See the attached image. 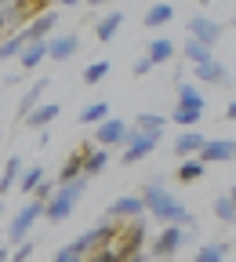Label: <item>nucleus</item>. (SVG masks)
Here are the masks:
<instances>
[{
    "instance_id": "obj_7",
    "label": "nucleus",
    "mask_w": 236,
    "mask_h": 262,
    "mask_svg": "<svg viewBox=\"0 0 236 262\" xmlns=\"http://www.w3.org/2000/svg\"><path fill=\"white\" fill-rule=\"evenodd\" d=\"M127 131H131V124H127V120H120V117H102V120L95 124V146H106V149L124 146Z\"/></svg>"
},
{
    "instance_id": "obj_15",
    "label": "nucleus",
    "mask_w": 236,
    "mask_h": 262,
    "mask_svg": "<svg viewBox=\"0 0 236 262\" xmlns=\"http://www.w3.org/2000/svg\"><path fill=\"white\" fill-rule=\"evenodd\" d=\"M106 168H109V149H106V146H91V149L84 153V175L95 179V175H102Z\"/></svg>"
},
{
    "instance_id": "obj_43",
    "label": "nucleus",
    "mask_w": 236,
    "mask_h": 262,
    "mask_svg": "<svg viewBox=\"0 0 236 262\" xmlns=\"http://www.w3.org/2000/svg\"><path fill=\"white\" fill-rule=\"evenodd\" d=\"M193 4H211V0H193Z\"/></svg>"
},
{
    "instance_id": "obj_14",
    "label": "nucleus",
    "mask_w": 236,
    "mask_h": 262,
    "mask_svg": "<svg viewBox=\"0 0 236 262\" xmlns=\"http://www.w3.org/2000/svg\"><path fill=\"white\" fill-rule=\"evenodd\" d=\"M120 26H124V11H109V15H102L95 22V37H98V44H109L116 33H120Z\"/></svg>"
},
{
    "instance_id": "obj_5",
    "label": "nucleus",
    "mask_w": 236,
    "mask_h": 262,
    "mask_svg": "<svg viewBox=\"0 0 236 262\" xmlns=\"http://www.w3.org/2000/svg\"><path fill=\"white\" fill-rule=\"evenodd\" d=\"M160 135L163 131H138V127H131L127 131V139H124V157H120V164H138V160H146L156 146H160Z\"/></svg>"
},
{
    "instance_id": "obj_29",
    "label": "nucleus",
    "mask_w": 236,
    "mask_h": 262,
    "mask_svg": "<svg viewBox=\"0 0 236 262\" xmlns=\"http://www.w3.org/2000/svg\"><path fill=\"white\" fill-rule=\"evenodd\" d=\"M200 117H204V110H193V106H182V102H178V106L171 110V117H167V120H175L178 127H196V124H200Z\"/></svg>"
},
{
    "instance_id": "obj_24",
    "label": "nucleus",
    "mask_w": 236,
    "mask_h": 262,
    "mask_svg": "<svg viewBox=\"0 0 236 262\" xmlns=\"http://www.w3.org/2000/svg\"><path fill=\"white\" fill-rule=\"evenodd\" d=\"M204 171H207V164L200 160V157H182V164H178V182L189 186V182H196Z\"/></svg>"
},
{
    "instance_id": "obj_9",
    "label": "nucleus",
    "mask_w": 236,
    "mask_h": 262,
    "mask_svg": "<svg viewBox=\"0 0 236 262\" xmlns=\"http://www.w3.org/2000/svg\"><path fill=\"white\" fill-rule=\"evenodd\" d=\"M196 157L204 164H229L236 157V142L232 139H204V146H200Z\"/></svg>"
},
{
    "instance_id": "obj_2",
    "label": "nucleus",
    "mask_w": 236,
    "mask_h": 262,
    "mask_svg": "<svg viewBox=\"0 0 236 262\" xmlns=\"http://www.w3.org/2000/svg\"><path fill=\"white\" fill-rule=\"evenodd\" d=\"M87 175L80 171L77 179H69V182H58V189H51V196L44 201V219L48 222H65L73 215V208L80 204V196H84V189H87Z\"/></svg>"
},
{
    "instance_id": "obj_20",
    "label": "nucleus",
    "mask_w": 236,
    "mask_h": 262,
    "mask_svg": "<svg viewBox=\"0 0 236 262\" xmlns=\"http://www.w3.org/2000/svg\"><path fill=\"white\" fill-rule=\"evenodd\" d=\"M200 146H204V135H200V131H193V127H185L182 135L175 139V153H178V157H196Z\"/></svg>"
},
{
    "instance_id": "obj_10",
    "label": "nucleus",
    "mask_w": 236,
    "mask_h": 262,
    "mask_svg": "<svg viewBox=\"0 0 236 262\" xmlns=\"http://www.w3.org/2000/svg\"><path fill=\"white\" fill-rule=\"evenodd\" d=\"M15 58H18V66H22V70H37V66L48 58V37H29Z\"/></svg>"
},
{
    "instance_id": "obj_37",
    "label": "nucleus",
    "mask_w": 236,
    "mask_h": 262,
    "mask_svg": "<svg viewBox=\"0 0 236 262\" xmlns=\"http://www.w3.org/2000/svg\"><path fill=\"white\" fill-rule=\"evenodd\" d=\"M51 189H55V186H51L48 179H40V182H37V189H33V196H40V201H48V196H51Z\"/></svg>"
},
{
    "instance_id": "obj_3",
    "label": "nucleus",
    "mask_w": 236,
    "mask_h": 262,
    "mask_svg": "<svg viewBox=\"0 0 236 262\" xmlns=\"http://www.w3.org/2000/svg\"><path fill=\"white\" fill-rule=\"evenodd\" d=\"M142 244H146V215H134V219L116 222V233L109 237V244H106V248H113V251H116V258H120V262H127V258H149V255H142V251H138Z\"/></svg>"
},
{
    "instance_id": "obj_17",
    "label": "nucleus",
    "mask_w": 236,
    "mask_h": 262,
    "mask_svg": "<svg viewBox=\"0 0 236 262\" xmlns=\"http://www.w3.org/2000/svg\"><path fill=\"white\" fill-rule=\"evenodd\" d=\"M171 18H175V8L167 4V0H156V4L142 15V26H146V29H160V26H167Z\"/></svg>"
},
{
    "instance_id": "obj_39",
    "label": "nucleus",
    "mask_w": 236,
    "mask_h": 262,
    "mask_svg": "<svg viewBox=\"0 0 236 262\" xmlns=\"http://www.w3.org/2000/svg\"><path fill=\"white\" fill-rule=\"evenodd\" d=\"M84 4H91V8H106V4H113V0H84Z\"/></svg>"
},
{
    "instance_id": "obj_16",
    "label": "nucleus",
    "mask_w": 236,
    "mask_h": 262,
    "mask_svg": "<svg viewBox=\"0 0 236 262\" xmlns=\"http://www.w3.org/2000/svg\"><path fill=\"white\" fill-rule=\"evenodd\" d=\"M55 26H58V15H55L51 8H44L40 15H33V18L26 22V33H29V37H51Z\"/></svg>"
},
{
    "instance_id": "obj_19",
    "label": "nucleus",
    "mask_w": 236,
    "mask_h": 262,
    "mask_svg": "<svg viewBox=\"0 0 236 262\" xmlns=\"http://www.w3.org/2000/svg\"><path fill=\"white\" fill-rule=\"evenodd\" d=\"M215 219L222 226H236V193L225 189L222 196H215Z\"/></svg>"
},
{
    "instance_id": "obj_45",
    "label": "nucleus",
    "mask_w": 236,
    "mask_h": 262,
    "mask_svg": "<svg viewBox=\"0 0 236 262\" xmlns=\"http://www.w3.org/2000/svg\"><path fill=\"white\" fill-rule=\"evenodd\" d=\"M0 215H4V201H0Z\"/></svg>"
},
{
    "instance_id": "obj_8",
    "label": "nucleus",
    "mask_w": 236,
    "mask_h": 262,
    "mask_svg": "<svg viewBox=\"0 0 236 262\" xmlns=\"http://www.w3.org/2000/svg\"><path fill=\"white\" fill-rule=\"evenodd\" d=\"M185 29H189V37L204 40V44H211V48L222 40V33H225V26H222L218 18H211V15H193Z\"/></svg>"
},
{
    "instance_id": "obj_38",
    "label": "nucleus",
    "mask_w": 236,
    "mask_h": 262,
    "mask_svg": "<svg viewBox=\"0 0 236 262\" xmlns=\"http://www.w3.org/2000/svg\"><path fill=\"white\" fill-rule=\"evenodd\" d=\"M225 120H229V124L236 120V102H229V106H225Z\"/></svg>"
},
{
    "instance_id": "obj_25",
    "label": "nucleus",
    "mask_w": 236,
    "mask_h": 262,
    "mask_svg": "<svg viewBox=\"0 0 236 262\" xmlns=\"http://www.w3.org/2000/svg\"><path fill=\"white\" fill-rule=\"evenodd\" d=\"M22 168H26V160H22V157H11V160L4 164V175H0V196H4V193H11V189H15V182H18V175H22Z\"/></svg>"
},
{
    "instance_id": "obj_1",
    "label": "nucleus",
    "mask_w": 236,
    "mask_h": 262,
    "mask_svg": "<svg viewBox=\"0 0 236 262\" xmlns=\"http://www.w3.org/2000/svg\"><path fill=\"white\" fill-rule=\"evenodd\" d=\"M138 196H142V204H146V215H153L160 222H182V226L193 222V215L185 211V204L178 201V196H171V189L163 186V179L146 182Z\"/></svg>"
},
{
    "instance_id": "obj_22",
    "label": "nucleus",
    "mask_w": 236,
    "mask_h": 262,
    "mask_svg": "<svg viewBox=\"0 0 236 262\" xmlns=\"http://www.w3.org/2000/svg\"><path fill=\"white\" fill-rule=\"evenodd\" d=\"M55 117H58V106H55V102H48V106H44V102H37V106H33L22 120H26L29 127H48Z\"/></svg>"
},
{
    "instance_id": "obj_23",
    "label": "nucleus",
    "mask_w": 236,
    "mask_h": 262,
    "mask_svg": "<svg viewBox=\"0 0 236 262\" xmlns=\"http://www.w3.org/2000/svg\"><path fill=\"white\" fill-rule=\"evenodd\" d=\"M182 55H185V62H189V66H196V62L215 58V48H211V44H204V40H196V37H189V44H182Z\"/></svg>"
},
{
    "instance_id": "obj_41",
    "label": "nucleus",
    "mask_w": 236,
    "mask_h": 262,
    "mask_svg": "<svg viewBox=\"0 0 236 262\" xmlns=\"http://www.w3.org/2000/svg\"><path fill=\"white\" fill-rule=\"evenodd\" d=\"M0 262H8V248H0Z\"/></svg>"
},
{
    "instance_id": "obj_12",
    "label": "nucleus",
    "mask_w": 236,
    "mask_h": 262,
    "mask_svg": "<svg viewBox=\"0 0 236 262\" xmlns=\"http://www.w3.org/2000/svg\"><path fill=\"white\" fill-rule=\"evenodd\" d=\"M77 51H80V37H77V33L48 37V58H55V62H69Z\"/></svg>"
},
{
    "instance_id": "obj_44",
    "label": "nucleus",
    "mask_w": 236,
    "mask_h": 262,
    "mask_svg": "<svg viewBox=\"0 0 236 262\" xmlns=\"http://www.w3.org/2000/svg\"><path fill=\"white\" fill-rule=\"evenodd\" d=\"M4 4H11V0H0V8H4Z\"/></svg>"
},
{
    "instance_id": "obj_32",
    "label": "nucleus",
    "mask_w": 236,
    "mask_h": 262,
    "mask_svg": "<svg viewBox=\"0 0 236 262\" xmlns=\"http://www.w3.org/2000/svg\"><path fill=\"white\" fill-rule=\"evenodd\" d=\"M178 102H182V106H193V110H204V95H200L196 84L178 80Z\"/></svg>"
},
{
    "instance_id": "obj_4",
    "label": "nucleus",
    "mask_w": 236,
    "mask_h": 262,
    "mask_svg": "<svg viewBox=\"0 0 236 262\" xmlns=\"http://www.w3.org/2000/svg\"><path fill=\"white\" fill-rule=\"evenodd\" d=\"M196 237V226L189 222V229L182 226V222H167L163 229H160V237L153 241V251H149V258H175L189 241Z\"/></svg>"
},
{
    "instance_id": "obj_42",
    "label": "nucleus",
    "mask_w": 236,
    "mask_h": 262,
    "mask_svg": "<svg viewBox=\"0 0 236 262\" xmlns=\"http://www.w3.org/2000/svg\"><path fill=\"white\" fill-rule=\"evenodd\" d=\"M0 33H4V11H0Z\"/></svg>"
},
{
    "instance_id": "obj_31",
    "label": "nucleus",
    "mask_w": 236,
    "mask_h": 262,
    "mask_svg": "<svg viewBox=\"0 0 236 262\" xmlns=\"http://www.w3.org/2000/svg\"><path fill=\"white\" fill-rule=\"evenodd\" d=\"M102 117H109V102H87V106L80 110V124H84V127H95Z\"/></svg>"
},
{
    "instance_id": "obj_30",
    "label": "nucleus",
    "mask_w": 236,
    "mask_h": 262,
    "mask_svg": "<svg viewBox=\"0 0 236 262\" xmlns=\"http://www.w3.org/2000/svg\"><path fill=\"white\" fill-rule=\"evenodd\" d=\"M40 179H44V168H40V164H33V168H22V175H18L15 189H18V193H33Z\"/></svg>"
},
{
    "instance_id": "obj_34",
    "label": "nucleus",
    "mask_w": 236,
    "mask_h": 262,
    "mask_svg": "<svg viewBox=\"0 0 236 262\" xmlns=\"http://www.w3.org/2000/svg\"><path fill=\"white\" fill-rule=\"evenodd\" d=\"M109 73V62L102 58V62H91L87 70H84V84H102V77Z\"/></svg>"
},
{
    "instance_id": "obj_6",
    "label": "nucleus",
    "mask_w": 236,
    "mask_h": 262,
    "mask_svg": "<svg viewBox=\"0 0 236 262\" xmlns=\"http://www.w3.org/2000/svg\"><path fill=\"white\" fill-rule=\"evenodd\" d=\"M37 219H44V201H40V196H33V201H26V204L15 211V219L8 222V237H11V244H15V241H26L29 229L37 226Z\"/></svg>"
},
{
    "instance_id": "obj_40",
    "label": "nucleus",
    "mask_w": 236,
    "mask_h": 262,
    "mask_svg": "<svg viewBox=\"0 0 236 262\" xmlns=\"http://www.w3.org/2000/svg\"><path fill=\"white\" fill-rule=\"evenodd\" d=\"M55 4H62V8H77V4H84V0H55Z\"/></svg>"
},
{
    "instance_id": "obj_13",
    "label": "nucleus",
    "mask_w": 236,
    "mask_h": 262,
    "mask_svg": "<svg viewBox=\"0 0 236 262\" xmlns=\"http://www.w3.org/2000/svg\"><path fill=\"white\" fill-rule=\"evenodd\" d=\"M193 70H196V80H200V84H229V80H232V77H229V70H225L222 62H215V58L196 62Z\"/></svg>"
},
{
    "instance_id": "obj_27",
    "label": "nucleus",
    "mask_w": 236,
    "mask_h": 262,
    "mask_svg": "<svg viewBox=\"0 0 236 262\" xmlns=\"http://www.w3.org/2000/svg\"><path fill=\"white\" fill-rule=\"evenodd\" d=\"M193 258L196 262H225V258H232V244H204V248H196Z\"/></svg>"
},
{
    "instance_id": "obj_26",
    "label": "nucleus",
    "mask_w": 236,
    "mask_h": 262,
    "mask_svg": "<svg viewBox=\"0 0 236 262\" xmlns=\"http://www.w3.org/2000/svg\"><path fill=\"white\" fill-rule=\"evenodd\" d=\"M48 84H51V80H48V77H40L37 84H33V88H29V91L22 95V102H18V120H22V117H26V113H29L33 106H37V102H40V98H44V91H48Z\"/></svg>"
},
{
    "instance_id": "obj_18",
    "label": "nucleus",
    "mask_w": 236,
    "mask_h": 262,
    "mask_svg": "<svg viewBox=\"0 0 236 262\" xmlns=\"http://www.w3.org/2000/svg\"><path fill=\"white\" fill-rule=\"evenodd\" d=\"M146 58H149L153 66H163V62H171V58H175V40H167V37H156V40H149V44H146Z\"/></svg>"
},
{
    "instance_id": "obj_36",
    "label": "nucleus",
    "mask_w": 236,
    "mask_h": 262,
    "mask_svg": "<svg viewBox=\"0 0 236 262\" xmlns=\"http://www.w3.org/2000/svg\"><path fill=\"white\" fill-rule=\"evenodd\" d=\"M153 70H156V66H153V62H149L146 55H142L138 62H134V66H131V73H134V77H146V73H153Z\"/></svg>"
},
{
    "instance_id": "obj_33",
    "label": "nucleus",
    "mask_w": 236,
    "mask_h": 262,
    "mask_svg": "<svg viewBox=\"0 0 236 262\" xmlns=\"http://www.w3.org/2000/svg\"><path fill=\"white\" fill-rule=\"evenodd\" d=\"M134 127H138V131H163L167 117L163 113H142V117H134Z\"/></svg>"
},
{
    "instance_id": "obj_21",
    "label": "nucleus",
    "mask_w": 236,
    "mask_h": 262,
    "mask_svg": "<svg viewBox=\"0 0 236 262\" xmlns=\"http://www.w3.org/2000/svg\"><path fill=\"white\" fill-rule=\"evenodd\" d=\"M91 146L84 142L80 149H73L69 157H65V164H62V171H58V182H69V179H77L80 171H84V153H87Z\"/></svg>"
},
{
    "instance_id": "obj_28",
    "label": "nucleus",
    "mask_w": 236,
    "mask_h": 262,
    "mask_svg": "<svg viewBox=\"0 0 236 262\" xmlns=\"http://www.w3.org/2000/svg\"><path fill=\"white\" fill-rule=\"evenodd\" d=\"M26 40H29V33H26V26H22V29H15L11 37H8L4 44H0V62H11V58H15V55L22 51V44H26Z\"/></svg>"
},
{
    "instance_id": "obj_11",
    "label": "nucleus",
    "mask_w": 236,
    "mask_h": 262,
    "mask_svg": "<svg viewBox=\"0 0 236 262\" xmlns=\"http://www.w3.org/2000/svg\"><path fill=\"white\" fill-rule=\"evenodd\" d=\"M134 215H146V204H142V196L138 193H124V196H116V201L109 204V211H106V219H116V222H124V219H134Z\"/></svg>"
},
{
    "instance_id": "obj_35",
    "label": "nucleus",
    "mask_w": 236,
    "mask_h": 262,
    "mask_svg": "<svg viewBox=\"0 0 236 262\" xmlns=\"http://www.w3.org/2000/svg\"><path fill=\"white\" fill-rule=\"evenodd\" d=\"M37 255V244H33L29 237L26 241H15V251H8V258H15V262H26V258H33Z\"/></svg>"
}]
</instances>
